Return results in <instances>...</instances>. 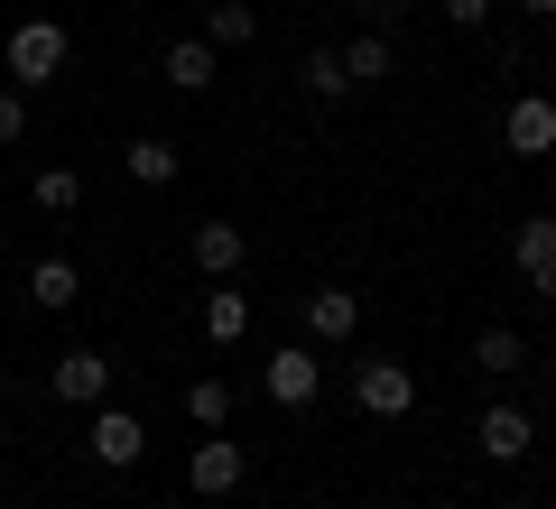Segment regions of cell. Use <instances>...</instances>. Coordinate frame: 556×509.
<instances>
[{
    "label": "cell",
    "instance_id": "obj_1",
    "mask_svg": "<svg viewBox=\"0 0 556 509\" xmlns=\"http://www.w3.org/2000/svg\"><path fill=\"white\" fill-rule=\"evenodd\" d=\"M353 408L362 417H390V427H399V417H417V371H408V361H390V353H362L353 361Z\"/></svg>",
    "mask_w": 556,
    "mask_h": 509
},
{
    "label": "cell",
    "instance_id": "obj_2",
    "mask_svg": "<svg viewBox=\"0 0 556 509\" xmlns=\"http://www.w3.org/2000/svg\"><path fill=\"white\" fill-rule=\"evenodd\" d=\"M65 56H75L65 20H20V28H10V75H20V93L56 84V75H65Z\"/></svg>",
    "mask_w": 556,
    "mask_h": 509
},
{
    "label": "cell",
    "instance_id": "obj_3",
    "mask_svg": "<svg viewBox=\"0 0 556 509\" xmlns=\"http://www.w3.org/2000/svg\"><path fill=\"white\" fill-rule=\"evenodd\" d=\"M251 482V445H241V435H204L195 454H186V491H195V500H232V491Z\"/></svg>",
    "mask_w": 556,
    "mask_h": 509
},
{
    "label": "cell",
    "instance_id": "obj_4",
    "mask_svg": "<svg viewBox=\"0 0 556 509\" xmlns=\"http://www.w3.org/2000/svg\"><path fill=\"white\" fill-rule=\"evenodd\" d=\"M353 333H362V296H353V288H316V296H298V343L343 353Z\"/></svg>",
    "mask_w": 556,
    "mask_h": 509
},
{
    "label": "cell",
    "instance_id": "obj_5",
    "mask_svg": "<svg viewBox=\"0 0 556 509\" xmlns=\"http://www.w3.org/2000/svg\"><path fill=\"white\" fill-rule=\"evenodd\" d=\"M473 454L482 463H529L538 454V417L519 408V398H492V408L473 417Z\"/></svg>",
    "mask_w": 556,
    "mask_h": 509
},
{
    "label": "cell",
    "instance_id": "obj_6",
    "mask_svg": "<svg viewBox=\"0 0 556 509\" xmlns=\"http://www.w3.org/2000/svg\"><path fill=\"white\" fill-rule=\"evenodd\" d=\"M112 361L93 353V343H75V353H56V371H47V398H65V408H102L112 398Z\"/></svg>",
    "mask_w": 556,
    "mask_h": 509
},
{
    "label": "cell",
    "instance_id": "obj_7",
    "mask_svg": "<svg viewBox=\"0 0 556 509\" xmlns=\"http://www.w3.org/2000/svg\"><path fill=\"white\" fill-rule=\"evenodd\" d=\"M84 454H93V472H130L139 454H149V427H139L130 408H112V398H102V408H93V435H84Z\"/></svg>",
    "mask_w": 556,
    "mask_h": 509
},
{
    "label": "cell",
    "instance_id": "obj_8",
    "mask_svg": "<svg viewBox=\"0 0 556 509\" xmlns=\"http://www.w3.org/2000/svg\"><path fill=\"white\" fill-rule=\"evenodd\" d=\"M501 149L529 157V167H538V157H556V93H519L510 112H501Z\"/></svg>",
    "mask_w": 556,
    "mask_h": 509
},
{
    "label": "cell",
    "instance_id": "obj_9",
    "mask_svg": "<svg viewBox=\"0 0 556 509\" xmlns=\"http://www.w3.org/2000/svg\"><path fill=\"white\" fill-rule=\"evenodd\" d=\"M316 343H278L269 361H260V390L278 398V408H316Z\"/></svg>",
    "mask_w": 556,
    "mask_h": 509
},
{
    "label": "cell",
    "instance_id": "obj_10",
    "mask_svg": "<svg viewBox=\"0 0 556 509\" xmlns=\"http://www.w3.org/2000/svg\"><path fill=\"white\" fill-rule=\"evenodd\" d=\"M510 269L529 278V288L547 296V306H556V214H529V222L510 232Z\"/></svg>",
    "mask_w": 556,
    "mask_h": 509
},
{
    "label": "cell",
    "instance_id": "obj_11",
    "mask_svg": "<svg viewBox=\"0 0 556 509\" xmlns=\"http://www.w3.org/2000/svg\"><path fill=\"white\" fill-rule=\"evenodd\" d=\"M195 325H204V343H214V353H232L241 333H251V296H241V278H204Z\"/></svg>",
    "mask_w": 556,
    "mask_h": 509
},
{
    "label": "cell",
    "instance_id": "obj_12",
    "mask_svg": "<svg viewBox=\"0 0 556 509\" xmlns=\"http://www.w3.org/2000/svg\"><path fill=\"white\" fill-rule=\"evenodd\" d=\"M28 306H38V315H65V306H84V269H75L65 251H47L38 269H28Z\"/></svg>",
    "mask_w": 556,
    "mask_h": 509
},
{
    "label": "cell",
    "instance_id": "obj_13",
    "mask_svg": "<svg viewBox=\"0 0 556 509\" xmlns=\"http://www.w3.org/2000/svg\"><path fill=\"white\" fill-rule=\"evenodd\" d=\"M195 269L204 278H241V259H251V241H241V222H195Z\"/></svg>",
    "mask_w": 556,
    "mask_h": 509
},
{
    "label": "cell",
    "instance_id": "obj_14",
    "mask_svg": "<svg viewBox=\"0 0 556 509\" xmlns=\"http://www.w3.org/2000/svg\"><path fill=\"white\" fill-rule=\"evenodd\" d=\"M121 177H130V186H177L186 177V149H177V139H130V149H121Z\"/></svg>",
    "mask_w": 556,
    "mask_h": 509
},
{
    "label": "cell",
    "instance_id": "obj_15",
    "mask_svg": "<svg viewBox=\"0 0 556 509\" xmlns=\"http://www.w3.org/2000/svg\"><path fill=\"white\" fill-rule=\"evenodd\" d=\"M473 371L519 380V371H529V333H519V325H482V333H473Z\"/></svg>",
    "mask_w": 556,
    "mask_h": 509
},
{
    "label": "cell",
    "instance_id": "obj_16",
    "mask_svg": "<svg viewBox=\"0 0 556 509\" xmlns=\"http://www.w3.org/2000/svg\"><path fill=\"white\" fill-rule=\"evenodd\" d=\"M298 84H306V102H343V93H353L343 47H306V56H298Z\"/></svg>",
    "mask_w": 556,
    "mask_h": 509
},
{
    "label": "cell",
    "instance_id": "obj_17",
    "mask_svg": "<svg viewBox=\"0 0 556 509\" xmlns=\"http://www.w3.org/2000/svg\"><path fill=\"white\" fill-rule=\"evenodd\" d=\"M251 38H260L251 0H214V10H204V47H214V56H223V47H251Z\"/></svg>",
    "mask_w": 556,
    "mask_h": 509
},
{
    "label": "cell",
    "instance_id": "obj_18",
    "mask_svg": "<svg viewBox=\"0 0 556 509\" xmlns=\"http://www.w3.org/2000/svg\"><path fill=\"white\" fill-rule=\"evenodd\" d=\"M343 75H353V93L362 84H390V28H362V38L343 47Z\"/></svg>",
    "mask_w": 556,
    "mask_h": 509
},
{
    "label": "cell",
    "instance_id": "obj_19",
    "mask_svg": "<svg viewBox=\"0 0 556 509\" xmlns=\"http://www.w3.org/2000/svg\"><path fill=\"white\" fill-rule=\"evenodd\" d=\"M167 84H177V93H214V47L177 38V47H167Z\"/></svg>",
    "mask_w": 556,
    "mask_h": 509
},
{
    "label": "cell",
    "instance_id": "obj_20",
    "mask_svg": "<svg viewBox=\"0 0 556 509\" xmlns=\"http://www.w3.org/2000/svg\"><path fill=\"white\" fill-rule=\"evenodd\" d=\"M28 204H38V214H84V177L75 167H38V177H28Z\"/></svg>",
    "mask_w": 556,
    "mask_h": 509
},
{
    "label": "cell",
    "instance_id": "obj_21",
    "mask_svg": "<svg viewBox=\"0 0 556 509\" xmlns=\"http://www.w3.org/2000/svg\"><path fill=\"white\" fill-rule=\"evenodd\" d=\"M186 417H195V427L214 435L223 417H232V380H195V390H186Z\"/></svg>",
    "mask_w": 556,
    "mask_h": 509
},
{
    "label": "cell",
    "instance_id": "obj_22",
    "mask_svg": "<svg viewBox=\"0 0 556 509\" xmlns=\"http://www.w3.org/2000/svg\"><path fill=\"white\" fill-rule=\"evenodd\" d=\"M20 139H28V93L0 84V149H20Z\"/></svg>",
    "mask_w": 556,
    "mask_h": 509
},
{
    "label": "cell",
    "instance_id": "obj_23",
    "mask_svg": "<svg viewBox=\"0 0 556 509\" xmlns=\"http://www.w3.org/2000/svg\"><path fill=\"white\" fill-rule=\"evenodd\" d=\"M437 10H445L455 28H492V10H501V0H437Z\"/></svg>",
    "mask_w": 556,
    "mask_h": 509
},
{
    "label": "cell",
    "instance_id": "obj_24",
    "mask_svg": "<svg viewBox=\"0 0 556 509\" xmlns=\"http://www.w3.org/2000/svg\"><path fill=\"white\" fill-rule=\"evenodd\" d=\"M343 10H362L371 28H390V20H408V0H343Z\"/></svg>",
    "mask_w": 556,
    "mask_h": 509
},
{
    "label": "cell",
    "instance_id": "obj_25",
    "mask_svg": "<svg viewBox=\"0 0 556 509\" xmlns=\"http://www.w3.org/2000/svg\"><path fill=\"white\" fill-rule=\"evenodd\" d=\"M519 10H529V20H556V0H519Z\"/></svg>",
    "mask_w": 556,
    "mask_h": 509
},
{
    "label": "cell",
    "instance_id": "obj_26",
    "mask_svg": "<svg viewBox=\"0 0 556 509\" xmlns=\"http://www.w3.org/2000/svg\"><path fill=\"white\" fill-rule=\"evenodd\" d=\"M547 214H556V177H547Z\"/></svg>",
    "mask_w": 556,
    "mask_h": 509
},
{
    "label": "cell",
    "instance_id": "obj_27",
    "mask_svg": "<svg viewBox=\"0 0 556 509\" xmlns=\"http://www.w3.org/2000/svg\"><path fill=\"white\" fill-rule=\"evenodd\" d=\"M547 75H556V65H547Z\"/></svg>",
    "mask_w": 556,
    "mask_h": 509
}]
</instances>
